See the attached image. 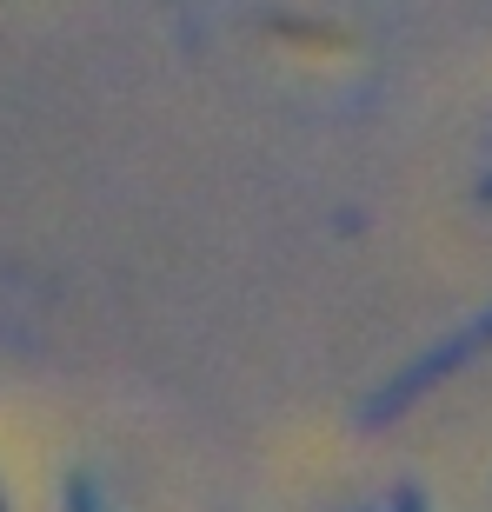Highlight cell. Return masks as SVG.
I'll return each instance as SVG.
<instances>
[{"label": "cell", "instance_id": "obj_1", "mask_svg": "<svg viewBox=\"0 0 492 512\" xmlns=\"http://www.w3.org/2000/svg\"><path fill=\"white\" fill-rule=\"evenodd\" d=\"M266 27H273V40H280L286 54H300V60H333V54L353 47L333 20H293V14H280V20H266Z\"/></svg>", "mask_w": 492, "mask_h": 512}]
</instances>
